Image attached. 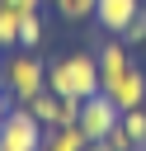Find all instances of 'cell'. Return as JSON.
Masks as SVG:
<instances>
[{
    "mask_svg": "<svg viewBox=\"0 0 146 151\" xmlns=\"http://www.w3.org/2000/svg\"><path fill=\"white\" fill-rule=\"evenodd\" d=\"M47 90L57 99H89L99 94V61L94 52H71L47 66Z\"/></svg>",
    "mask_w": 146,
    "mask_h": 151,
    "instance_id": "1",
    "label": "cell"
},
{
    "mask_svg": "<svg viewBox=\"0 0 146 151\" xmlns=\"http://www.w3.org/2000/svg\"><path fill=\"white\" fill-rule=\"evenodd\" d=\"M0 66H5V94H9L14 104H28L33 94L47 90V66H42L33 52H14V57H5Z\"/></svg>",
    "mask_w": 146,
    "mask_h": 151,
    "instance_id": "2",
    "label": "cell"
},
{
    "mask_svg": "<svg viewBox=\"0 0 146 151\" xmlns=\"http://www.w3.org/2000/svg\"><path fill=\"white\" fill-rule=\"evenodd\" d=\"M42 137H47V127H42L24 104H14V109L5 113V123H0V151H38Z\"/></svg>",
    "mask_w": 146,
    "mask_h": 151,
    "instance_id": "3",
    "label": "cell"
},
{
    "mask_svg": "<svg viewBox=\"0 0 146 151\" xmlns=\"http://www.w3.org/2000/svg\"><path fill=\"white\" fill-rule=\"evenodd\" d=\"M118 118H122V109L99 90V94H89L85 104H80V132L89 137V142H104L113 127H118Z\"/></svg>",
    "mask_w": 146,
    "mask_h": 151,
    "instance_id": "4",
    "label": "cell"
},
{
    "mask_svg": "<svg viewBox=\"0 0 146 151\" xmlns=\"http://www.w3.org/2000/svg\"><path fill=\"white\" fill-rule=\"evenodd\" d=\"M104 94L127 113V109H146V71L132 61L127 71H118L113 80H104Z\"/></svg>",
    "mask_w": 146,
    "mask_h": 151,
    "instance_id": "5",
    "label": "cell"
},
{
    "mask_svg": "<svg viewBox=\"0 0 146 151\" xmlns=\"http://www.w3.org/2000/svg\"><path fill=\"white\" fill-rule=\"evenodd\" d=\"M141 5H146V0H94V24H99L108 38H118Z\"/></svg>",
    "mask_w": 146,
    "mask_h": 151,
    "instance_id": "6",
    "label": "cell"
},
{
    "mask_svg": "<svg viewBox=\"0 0 146 151\" xmlns=\"http://www.w3.org/2000/svg\"><path fill=\"white\" fill-rule=\"evenodd\" d=\"M94 61H99V90H104V80H113L118 71L132 66V47H127L122 38H108V42L94 52Z\"/></svg>",
    "mask_w": 146,
    "mask_h": 151,
    "instance_id": "7",
    "label": "cell"
},
{
    "mask_svg": "<svg viewBox=\"0 0 146 151\" xmlns=\"http://www.w3.org/2000/svg\"><path fill=\"white\" fill-rule=\"evenodd\" d=\"M89 146V137L80 132V123H71V127H47V137H42V151H85Z\"/></svg>",
    "mask_w": 146,
    "mask_h": 151,
    "instance_id": "8",
    "label": "cell"
},
{
    "mask_svg": "<svg viewBox=\"0 0 146 151\" xmlns=\"http://www.w3.org/2000/svg\"><path fill=\"white\" fill-rule=\"evenodd\" d=\"M24 109H28V113H33V118H38L42 127H57V113H61V99H57L52 90H42V94H33V99H28Z\"/></svg>",
    "mask_w": 146,
    "mask_h": 151,
    "instance_id": "9",
    "label": "cell"
},
{
    "mask_svg": "<svg viewBox=\"0 0 146 151\" xmlns=\"http://www.w3.org/2000/svg\"><path fill=\"white\" fill-rule=\"evenodd\" d=\"M19 47L24 52L42 47V14H19Z\"/></svg>",
    "mask_w": 146,
    "mask_h": 151,
    "instance_id": "10",
    "label": "cell"
},
{
    "mask_svg": "<svg viewBox=\"0 0 146 151\" xmlns=\"http://www.w3.org/2000/svg\"><path fill=\"white\" fill-rule=\"evenodd\" d=\"M118 127L132 137V146H146V109H127V113L118 118Z\"/></svg>",
    "mask_w": 146,
    "mask_h": 151,
    "instance_id": "11",
    "label": "cell"
},
{
    "mask_svg": "<svg viewBox=\"0 0 146 151\" xmlns=\"http://www.w3.org/2000/svg\"><path fill=\"white\" fill-rule=\"evenodd\" d=\"M9 47H19V14L9 5H0V52H9Z\"/></svg>",
    "mask_w": 146,
    "mask_h": 151,
    "instance_id": "12",
    "label": "cell"
},
{
    "mask_svg": "<svg viewBox=\"0 0 146 151\" xmlns=\"http://www.w3.org/2000/svg\"><path fill=\"white\" fill-rule=\"evenodd\" d=\"M52 5H57V14L71 19V24H75V19H94V0H52Z\"/></svg>",
    "mask_w": 146,
    "mask_h": 151,
    "instance_id": "13",
    "label": "cell"
},
{
    "mask_svg": "<svg viewBox=\"0 0 146 151\" xmlns=\"http://www.w3.org/2000/svg\"><path fill=\"white\" fill-rule=\"evenodd\" d=\"M118 38H122L127 47H141V42H146V5H141V9L132 14V24H127V28L118 33Z\"/></svg>",
    "mask_w": 146,
    "mask_h": 151,
    "instance_id": "14",
    "label": "cell"
},
{
    "mask_svg": "<svg viewBox=\"0 0 146 151\" xmlns=\"http://www.w3.org/2000/svg\"><path fill=\"white\" fill-rule=\"evenodd\" d=\"M104 142H108V146H113V151H137V146H132V137H127V132H122V127H113V132H108V137H104Z\"/></svg>",
    "mask_w": 146,
    "mask_h": 151,
    "instance_id": "15",
    "label": "cell"
},
{
    "mask_svg": "<svg viewBox=\"0 0 146 151\" xmlns=\"http://www.w3.org/2000/svg\"><path fill=\"white\" fill-rule=\"evenodd\" d=\"M0 5H9L14 14H38L42 9V0H0Z\"/></svg>",
    "mask_w": 146,
    "mask_h": 151,
    "instance_id": "16",
    "label": "cell"
},
{
    "mask_svg": "<svg viewBox=\"0 0 146 151\" xmlns=\"http://www.w3.org/2000/svg\"><path fill=\"white\" fill-rule=\"evenodd\" d=\"M9 109H14V99H9L5 90H0V123H5V113H9Z\"/></svg>",
    "mask_w": 146,
    "mask_h": 151,
    "instance_id": "17",
    "label": "cell"
},
{
    "mask_svg": "<svg viewBox=\"0 0 146 151\" xmlns=\"http://www.w3.org/2000/svg\"><path fill=\"white\" fill-rule=\"evenodd\" d=\"M85 151H113V146H108V142H89Z\"/></svg>",
    "mask_w": 146,
    "mask_h": 151,
    "instance_id": "18",
    "label": "cell"
},
{
    "mask_svg": "<svg viewBox=\"0 0 146 151\" xmlns=\"http://www.w3.org/2000/svg\"><path fill=\"white\" fill-rule=\"evenodd\" d=\"M38 151H42V146H38Z\"/></svg>",
    "mask_w": 146,
    "mask_h": 151,
    "instance_id": "19",
    "label": "cell"
},
{
    "mask_svg": "<svg viewBox=\"0 0 146 151\" xmlns=\"http://www.w3.org/2000/svg\"><path fill=\"white\" fill-rule=\"evenodd\" d=\"M137 151H141V146H137Z\"/></svg>",
    "mask_w": 146,
    "mask_h": 151,
    "instance_id": "20",
    "label": "cell"
},
{
    "mask_svg": "<svg viewBox=\"0 0 146 151\" xmlns=\"http://www.w3.org/2000/svg\"><path fill=\"white\" fill-rule=\"evenodd\" d=\"M141 151H146V146H141Z\"/></svg>",
    "mask_w": 146,
    "mask_h": 151,
    "instance_id": "21",
    "label": "cell"
}]
</instances>
